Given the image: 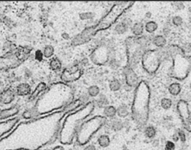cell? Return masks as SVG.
<instances>
[{"instance_id": "cell-1", "label": "cell", "mask_w": 191, "mask_h": 150, "mask_svg": "<svg viewBox=\"0 0 191 150\" xmlns=\"http://www.w3.org/2000/svg\"><path fill=\"white\" fill-rule=\"evenodd\" d=\"M150 89L145 81L137 86L132 105V117L138 125H145L149 119Z\"/></svg>"}, {"instance_id": "cell-2", "label": "cell", "mask_w": 191, "mask_h": 150, "mask_svg": "<svg viewBox=\"0 0 191 150\" xmlns=\"http://www.w3.org/2000/svg\"><path fill=\"white\" fill-rule=\"evenodd\" d=\"M167 50L172 59L170 75L177 80H184L191 71V57L186 56L184 51L179 46H171Z\"/></svg>"}, {"instance_id": "cell-3", "label": "cell", "mask_w": 191, "mask_h": 150, "mask_svg": "<svg viewBox=\"0 0 191 150\" xmlns=\"http://www.w3.org/2000/svg\"><path fill=\"white\" fill-rule=\"evenodd\" d=\"M168 57H170V55L167 49L164 50V48H161V49L146 50L141 59L143 68L149 74L153 75L158 70L163 61Z\"/></svg>"}, {"instance_id": "cell-4", "label": "cell", "mask_w": 191, "mask_h": 150, "mask_svg": "<svg viewBox=\"0 0 191 150\" xmlns=\"http://www.w3.org/2000/svg\"><path fill=\"white\" fill-rule=\"evenodd\" d=\"M128 49V66L131 69L134 68L142 59L145 52V48L138 43L137 37H129L126 39Z\"/></svg>"}, {"instance_id": "cell-5", "label": "cell", "mask_w": 191, "mask_h": 150, "mask_svg": "<svg viewBox=\"0 0 191 150\" xmlns=\"http://www.w3.org/2000/svg\"><path fill=\"white\" fill-rule=\"evenodd\" d=\"M177 109L184 129L191 132V112L187 103L184 100H180L177 104Z\"/></svg>"}, {"instance_id": "cell-6", "label": "cell", "mask_w": 191, "mask_h": 150, "mask_svg": "<svg viewBox=\"0 0 191 150\" xmlns=\"http://www.w3.org/2000/svg\"><path fill=\"white\" fill-rule=\"evenodd\" d=\"M123 73L125 76V81L128 86H129L130 88L138 86V77L133 69H131V67L127 66L126 67L124 68Z\"/></svg>"}, {"instance_id": "cell-7", "label": "cell", "mask_w": 191, "mask_h": 150, "mask_svg": "<svg viewBox=\"0 0 191 150\" xmlns=\"http://www.w3.org/2000/svg\"><path fill=\"white\" fill-rule=\"evenodd\" d=\"M14 98H15V92L11 89H8L0 95V102L3 104H9L14 101Z\"/></svg>"}, {"instance_id": "cell-8", "label": "cell", "mask_w": 191, "mask_h": 150, "mask_svg": "<svg viewBox=\"0 0 191 150\" xmlns=\"http://www.w3.org/2000/svg\"><path fill=\"white\" fill-rule=\"evenodd\" d=\"M31 87L27 83H21L16 88V93L19 96H26L31 93Z\"/></svg>"}, {"instance_id": "cell-9", "label": "cell", "mask_w": 191, "mask_h": 150, "mask_svg": "<svg viewBox=\"0 0 191 150\" xmlns=\"http://www.w3.org/2000/svg\"><path fill=\"white\" fill-rule=\"evenodd\" d=\"M144 29H145V25L142 23H136L131 26V32L134 35L135 37H140L142 36L143 33Z\"/></svg>"}, {"instance_id": "cell-10", "label": "cell", "mask_w": 191, "mask_h": 150, "mask_svg": "<svg viewBox=\"0 0 191 150\" xmlns=\"http://www.w3.org/2000/svg\"><path fill=\"white\" fill-rule=\"evenodd\" d=\"M152 43L155 46H157L159 49L164 48L166 44V39L163 35H156L152 39Z\"/></svg>"}, {"instance_id": "cell-11", "label": "cell", "mask_w": 191, "mask_h": 150, "mask_svg": "<svg viewBox=\"0 0 191 150\" xmlns=\"http://www.w3.org/2000/svg\"><path fill=\"white\" fill-rule=\"evenodd\" d=\"M168 90L172 96H178L181 93V87L179 82H173L169 86Z\"/></svg>"}, {"instance_id": "cell-12", "label": "cell", "mask_w": 191, "mask_h": 150, "mask_svg": "<svg viewBox=\"0 0 191 150\" xmlns=\"http://www.w3.org/2000/svg\"><path fill=\"white\" fill-rule=\"evenodd\" d=\"M104 114L107 117L113 119L116 115V108L113 105H108L104 108Z\"/></svg>"}, {"instance_id": "cell-13", "label": "cell", "mask_w": 191, "mask_h": 150, "mask_svg": "<svg viewBox=\"0 0 191 150\" xmlns=\"http://www.w3.org/2000/svg\"><path fill=\"white\" fill-rule=\"evenodd\" d=\"M124 123L120 119H116V118H113L112 121L111 123V128L114 131H120L123 129Z\"/></svg>"}, {"instance_id": "cell-14", "label": "cell", "mask_w": 191, "mask_h": 150, "mask_svg": "<svg viewBox=\"0 0 191 150\" xmlns=\"http://www.w3.org/2000/svg\"><path fill=\"white\" fill-rule=\"evenodd\" d=\"M97 142L100 147L106 148L110 145L111 140H110V138H109L107 135L102 134V135H101L99 138H98Z\"/></svg>"}, {"instance_id": "cell-15", "label": "cell", "mask_w": 191, "mask_h": 150, "mask_svg": "<svg viewBox=\"0 0 191 150\" xmlns=\"http://www.w3.org/2000/svg\"><path fill=\"white\" fill-rule=\"evenodd\" d=\"M116 114L119 117L125 118L129 115V111L128 107L125 105H122L116 108Z\"/></svg>"}, {"instance_id": "cell-16", "label": "cell", "mask_w": 191, "mask_h": 150, "mask_svg": "<svg viewBox=\"0 0 191 150\" xmlns=\"http://www.w3.org/2000/svg\"><path fill=\"white\" fill-rule=\"evenodd\" d=\"M96 104H97V106L99 108H105V107L108 106V99H107V98L105 95L101 94V95L99 96L98 99H96Z\"/></svg>"}, {"instance_id": "cell-17", "label": "cell", "mask_w": 191, "mask_h": 150, "mask_svg": "<svg viewBox=\"0 0 191 150\" xmlns=\"http://www.w3.org/2000/svg\"><path fill=\"white\" fill-rule=\"evenodd\" d=\"M50 68L54 71H58L61 68V62L58 58H53L49 62Z\"/></svg>"}, {"instance_id": "cell-18", "label": "cell", "mask_w": 191, "mask_h": 150, "mask_svg": "<svg viewBox=\"0 0 191 150\" xmlns=\"http://www.w3.org/2000/svg\"><path fill=\"white\" fill-rule=\"evenodd\" d=\"M157 28H158V25H157V23H155V22L154 21L148 22L145 25L146 31H147L148 33H149V34L155 32L157 29Z\"/></svg>"}, {"instance_id": "cell-19", "label": "cell", "mask_w": 191, "mask_h": 150, "mask_svg": "<svg viewBox=\"0 0 191 150\" xmlns=\"http://www.w3.org/2000/svg\"><path fill=\"white\" fill-rule=\"evenodd\" d=\"M109 88L111 91H118L120 88H121V83L118 79H113L111 81L110 84H109Z\"/></svg>"}, {"instance_id": "cell-20", "label": "cell", "mask_w": 191, "mask_h": 150, "mask_svg": "<svg viewBox=\"0 0 191 150\" xmlns=\"http://www.w3.org/2000/svg\"><path fill=\"white\" fill-rule=\"evenodd\" d=\"M99 88L96 85H91L90 87H89L88 93L89 96H91V97H96L97 96L99 95Z\"/></svg>"}, {"instance_id": "cell-21", "label": "cell", "mask_w": 191, "mask_h": 150, "mask_svg": "<svg viewBox=\"0 0 191 150\" xmlns=\"http://www.w3.org/2000/svg\"><path fill=\"white\" fill-rule=\"evenodd\" d=\"M144 133H145L146 137L147 138H153L156 135V129L153 126H152V125H149V126H147L145 129Z\"/></svg>"}, {"instance_id": "cell-22", "label": "cell", "mask_w": 191, "mask_h": 150, "mask_svg": "<svg viewBox=\"0 0 191 150\" xmlns=\"http://www.w3.org/2000/svg\"><path fill=\"white\" fill-rule=\"evenodd\" d=\"M172 100L169 98H164V99H161V105L162 107V108H164V110H168L172 107Z\"/></svg>"}, {"instance_id": "cell-23", "label": "cell", "mask_w": 191, "mask_h": 150, "mask_svg": "<svg viewBox=\"0 0 191 150\" xmlns=\"http://www.w3.org/2000/svg\"><path fill=\"white\" fill-rule=\"evenodd\" d=\"M128 30V28L124 25L123 23H120L115 26V31L118 34H122L125 33Z\"/></svg>"}, {"instance_id": "cell-24", "label": "cell", "mask_w": 191, "mask_h": 150, "mask_svg": "<svg viewBox=\"0 0 191 150\" xmlns=\"http://www.w3.org/2000/svg\"><path fill=\"white\" fill-rule=\"evenodd\" d=\"M54 54V49L52 46H46L43 49V55L46 58H50Z\"/></svg>"}, {"instance_id": "cell-25", "label": "cell", "mask_w": 191, "mask_h": 150, "mask_svg": "<svg viewBox=\"0 0 191 150\" xmlns=\"http://www.w3.org/2000/svg\"><path fill=\"white\" fill-rule=\"evenodd\" d=\"M172 23L174 25H175V26H180V25H182V23H183L182 17L180 16H173L172 20Z\"/></svg>"}, {"instance_id": "cell-26", "label": "cell", "mask_w": 191, "mask_h": 150, "mask_svg": "<svg viewBox=\"0 0 191 150\" xmlns=\"http://www.w3.org/2000/svg\"><path fill=\"white\" fill-rule=\"evenodd\" d=\"M165 150H175V143L172 141H167L165 145Z\"/></svg>"}, {"instance_id": "cell-27", "label": "cell", "mask_w": 191, "mask_h": 150, "mask_svg": "<svg viewBox=\"0 0 191 150\" xmlns=\"http://www.w3.org/2000/svg\"><path fill=\"white\" fill-rule=\"evenodd\" d=\"M121 23H123L124 25L129 29V28H130L131 26V25H132V20H131L130 18H125V19L122 20Z\"/></svg>"}, {"instance_id": "cell-28", "label": "cell", "mask_w": 191, "mask_h": 150, "mask_svg": "<svg viewBox=\"0 0 191 150\" xmlns=\"http://www.w3.org/2000/svg\"><path fill=\"white\" fill-rule=\"evenodd\" d=\"M43 52H42L40 50H37L36 52H35V58L36 60L39 61H41L43 58Z\"/></svg>"}, {"instance_id": "cell-29", "label": "cell", "mask_w": 191, "mask_h": 150, "mask_svg": "<svg viewBox=\"0 0 191 150\" xmlns=\"http://www.w3.org/2000/svg\"><path fill=\"white\" fill-rule=\"evenodd\" d=\"M178 135H179V138L180 140H181V142H185L186 141V136H185L184 132L183 131L179 130V133H178Z\"/></svg>"}, {"instance_id": "cell-30", "label": "cell", "mask_w": 191, "mask_h": 150, "mask_svg": "<svg viewBox=\"0 0 191 150\" xmlns=\"http://www.w3.org/2000/svg\"><path fill=\"white\" fill-rule=\"evenodd\" d=\"M174 5L179 10H182V9L184 8V5L182 2H174Z\"/></svg>"}, {"instance_id": "cell-31", "label": "cell", "mask_w": 191, "mask_h": 150, "mask_svg": "<svg viewBox=\"0 0 191 150\" xmlns=\"http://www.w3.org/2000/svg\"><path fill=\"white\" fill-rule=\"evenodd\" d=\"M84 150H96V146L93 144H90V145L86 146L84 147Z\"/></svg>"}, {"instance_id": "cell-32", "label": "cell", "mask_w": 191, "mask_h": 150, "mask_svg": "<svg viewBox=\"0 0 191 150\" xmlns=\"http://www.w3.org/2000/svg\"><path fill=\"white\" fill-rule=\"evenodd\" d=\"M172 139H173V141L174 142H177L178 140H179V135L175 134L173 135V137H172Z\"/></svg>"}]
</instances>
